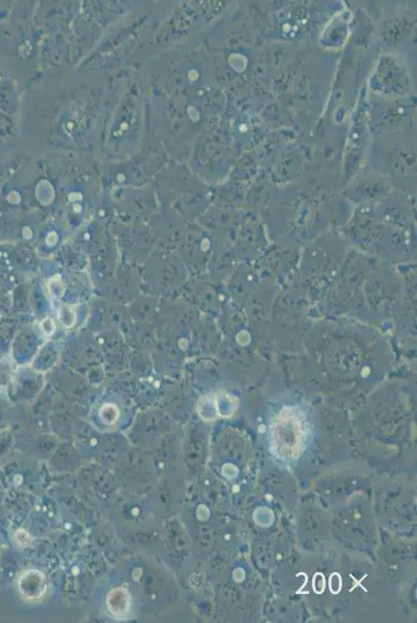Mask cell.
<instances>
[{"label": "cell", "instance_id": "obj_1", "mask_svg": "<svg viewBox=\"0 0 417 623\" xmlns=\"http://www.w3.org/2000/svg\"><path fill=\"white\" fill-rule=\"evenodd\" d=\"M19 588L24 597L28 600H38L46 591V580L43 573L38 571H30L20 579Z\"/></svg>", "mask_w": 417, "mask_h": 623}, {"label": "cell", "instance_id": "obj_2", "mask_svg": "<svg viewBox=\"0 0 417 623\" xmlns=\"http://www.w3.org/2000/svg\"><path fill=\"white\" fill-rule=\"evenodd\" d=\"M108 600L118 602V604L117 602L107 604V606L110 609L111 613L117 616L126 615L128 613L129 609H130V595H129L126 590H122V589L113 590L110 595H109Z\"/></svg>", "mask_w": 417, "mask_h": 623}]
</instances>
